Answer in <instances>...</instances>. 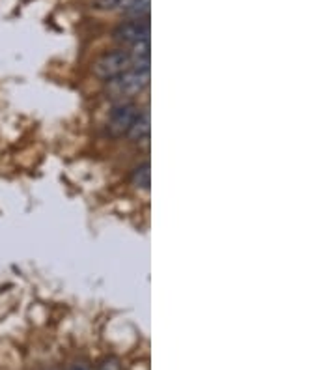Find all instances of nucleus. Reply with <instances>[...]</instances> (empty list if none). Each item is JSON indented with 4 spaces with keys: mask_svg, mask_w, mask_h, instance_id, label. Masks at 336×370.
Here are the masks:
<instances>
[{
    "mask_svg": "<svg viewBox=\"0 0 336 370\" xmlns=\"http://www.w3.org/2000/svg\"><path fill=\"white\" fill-rule=\"evenodd\" d=\"M148 85H150V69L131 67L129 72L109 80L107 92L111 94L112 98H129V96H137L142 92Z\"/></svg>",
    "mask_w": 336,
    "mask_h": 370,
    "instance_id": "obj_1",
    "label": "nucleus"
},
{
    "mask_svg": "<svg viewBox=\"0 0 336 370\" xmlns=\"http://www.w3.org/2000/svg\"><path fill=\"white\" fill-rule=\"evenodd\" d=\"M133 67V58L129 51H112L99 56L93 62V75L103 80H111L122 73L129 72Z\"/></svg>",
    "mask_w": 336,
    "mask_h": 370,
    "instance_id": "obj_2",
    "label": "nucleus"
},
{
    "mask_svg": "<svg viewBox=\"0 0 336 370\" xmlns=\"http://www.w3.org/2000/svg\"><path fill=\"white\" fill-rule=\"evenodd\" d=\"M114 40L124 43V45H135L139 41L150 40V23L148 19H131L127 23H122L114 30Z\"/></svg>",
    "mask_w": 336,
    "mask_h": 370,
    "instance_id": "obj_3",
    "label": "nucleus"
},
{
    "mask_svg": "<svg viewBox=\"0 0 336 370\" xmlns=\"http://www.w3.org/2000/svg\"><path fill=\"white\" fill-rule=\"evenodd\" d=\"M139 114V107L133 105V103L116 107L111 113V118H109V131L112 135H116V137L124 135V133L129 131V127H131V124Z\"/></svg>",
    "mask_w": 336,
    "mask_h": 370,
    "instance_id": "obj_4",
    "label": "nucleus"
},
{
    "mask_svg": "<svg viewBox=\"0 0 336 370\" xmlns=\"http://www.w3.org/2000/svg\"><path fill=\"white\" fill-rule=\"evenodd\" d=\"M127 135H129V139L133 142H146V140L150 139V113L148 111H144V113L135 118Z\"/></svg>",
    "mask_w": 336,
    "mask_h": 370,
    "instance_id": "obj_5",
    "label": "nucleus"
},
{
    "mask_svg": "<svg viewBox=\"0 0 336 370\" xmlns=\"http://www.w3.org/2000/svg\"><path fill=\"white\" fill-rule=\"evenodd\" d=\"M122 12L131 19H148L150 14V0H127Z\"/></svg>",
    "mask_w": 336,
    "mask_h": 370,
    "instance_id": "obj_6",
    "label": "nucleus"
},
{
    "mask_svg": "<svg viewBox=\"0 0 336 370\" xmlns=\"http://www.w3.org/2000/svg\"><path fill=\"white\" fill-rule=\"evenodd\" d=\"M133 184L140 187V189H148L150 187V163H144L142 166H137L133 172Z\"/></svg>",
    "mask_w": 336,
    "mask_h": 370,
    "instance_id": "obj_7",
    "label": "nucleus"
},
{
    "mask_svg": "<svg viewBox=\"0 0 336 370\" xmlns=\"http://www.w3.org/2000/svg\"><path fill=\"white\" fill-rule=\"evenodd\" d=\"M127 0H96V8L99 10H116V8H124Z\"/></svg>",
    "mask_w": 336,
    "mask_h": 370,
    "instance_id": "obj_8",
    "label": "nucleus"
},
{
    "mask_svg": "<svg viewBox=\"0 0 336 370\" xmlns=\"http://www.w3.org/2000/svg\"><path fill=\"white\" fill-rule=\"evenodd\" d=\"M99 370H120V363L116 359H107L105 363L99 367Z\"/></svg>",
    "mask_w": 336,
    "mask_h": 370,
    "instance_id": "obj_9",
    "label": "nucleus"
},
{
    "mask_svg": "<svg viewBox=\"0 0 336 370\" xmlns=\"http://www.w3.org/2000/svg\"><path fill=\"white\" fill-rule=\"evenodd\" d=\"M71 370H85V369H82V367H73Z\"/></svg>",
    "mask_w": 336,
    "mask_h": 370,
    "instance_id": "obj_10",
    "label": "nucleus"
}]
</instances>
